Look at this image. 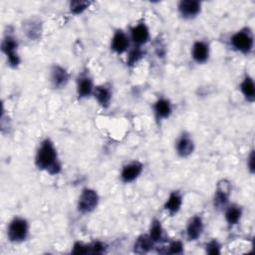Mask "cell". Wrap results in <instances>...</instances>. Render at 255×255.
<instances>
[{"label": "cell", "instance_id": "obj_1", "mask_svg": "<svg viewBox=\"0 0 255 255\" xmlns=\"http://www.w3.org/2000/svg\"><path fill=\"white\" fill-rule=\"evenodd\" d=\"M35 163L39 169H44L51 175L60 173L61 164L58 161L57 152L49 139H44L41 143L37 151Z\"/></svg>", "mask_w": 255, "mask_h": 255}, {"label": "cell", "instance_id": "obj_2", "mask_svg": "<svg viewBox=\"0 0 255 255\" xmlns=\"http://www.w3.org/2000/svg\"><path fill=\"white\" fill-rule=\"evenodd\" d=\"M99 204V196L98 193L94 189L85 188L78 202V210L82 213H89L92 212Z\"/></svg>", "mask_w": 255, "mask_h": 255}, {"label": "cell", "instance_id": "obj_3", "mask_svg": "<svg viewBox=\"0 0 255 255\" xmlns=\"http://www.w3.org/2000/svg\"><path fill=\"white\" fill-rule=\"evenodd\" d=\"M28 222L23 218H14L8 226V238L12 242H21L28 235Z\"/></svg>", "mask_w": 255, "mask_h": 255}, {"label": "cell", "instance_id": "obj_4", "mask_svg": "<svg viewBox=\"0 0 255 255\" xmlns=\"http://www.w3.org/2000/svg\"><path fill=\"white\" fill-rule=\"evenodd\" d=\"M233 48L243 54H248L253 48V36L248 29L236 32L231 39Z\"/></svg>", "mask_w": 255, "mask_h": 255}, {"label": "cell", "instance_id": "obj_5", "mask_svg": "<svg viewBox=\"0 0 255 255\" xmlns=\"http://www.w3.org/2000/svg\"><path fill=\"white\" fill-rule=\"evenodd\" d=\"M232 191V186L230 182L228 181H220L217 185L216 193L214 196V207L217 209L225 208L229 203V197Z\"/></svg>", "mask_w": 255, "mask_h": 255}, {"label": "cell", "instance_id": "obj_6", "mask_svg": "<svg viewBox=\"0 0 255 255\" xmlns=\"http://www.w3.org/2000/svg\"><path fill=\"white\" fill-rule=\"evenodd\" d=\"M17 46V41L11 36H6L2 42V51L6 54L8 62L12 67H17L20 63L19 56L16 53Z\"/></svg>", "mask_w": 255, "mask_h": 255}, {"label": "cell", "instance_id": "obj_7", "mask_svg": "<svg viewBox=\"0 0 255 255\" xmlns=\"http://www.w3.org/2000/svg\"><path fill=\"white\" fill-rule=\"evenodd\" d=\"M141 172H143V164L139 162H131L125 165L122 169V173H121L122 181L124 183H132L139 177Z\"/></svg>", "mask_w": 255, "mask_h": 255}, {"label": "cell", "instance_id": "obj_8", "mask_svg": "<svg viewBox=\"0 0 255 255\" xmlns=\"http://www.w3.org/2000/svg\"><path fill=\"white\" fill-rule=\"evenodd\" d=\"M201 2L196 0H183L179 4V10L183 17L193 18L201 12Z\"/></svg>", "mask_w": 255, "mask_h": 255}, {"label": "cell", "instance_id": "obj_9", "mask_svg": "<svg viewBox=\"0 0 255 255\" xmlns=\"http://www.w3.org/2000/svg\"><path fill=\"white\" fill-rule=\"evenodd\" d=\"M192 58L197 63H205L208 61L209 56V45L204 41H197L193 44L192 47Z\"/></svg>", "mask_w": 255, "mask_h": 255}, {"label": "cell", "instance_id": "obj_10", "mask_svg": "<svg viewBox=\"0 0 255 255\" xmlns=\"http://www.w3.org/2000/svg\"><path fill=\"white\" fill-rule=\"evenodd\" d=\"M51 81L55 88H63L69 81V74L64 68L54 66L51 71Z\"/></svg>", "mask_w": 255, "mask_h": 255}, {"label": "cell", "instance_id": "obj_11", "mask_svg": "<svg viewBox=\"0 0 255 255\" xmlns=\"http://www.w3.org/2000/svg\"><path fill=\"white\" fill-rule=\"evenodd\" d=\"M204 232V223L200 216H194L190 219L187 229L186 234L189 240H196L201 237Z\"/></svg>", "mask_w": 255, "mask_h": 255}, {"label": "cell", "instance_id": "obj_12", "mask_svg": "<svg viewBox=\"0 0 255 255\" xmlns=\"http://www.w3.org/2000/svg\"><path fill=\"white\" fill-rule=\"evenodd\" d=\"M131 36L134 43L138 46L147 43L150 38L148 27L145 24H139L133 27L131 29Z\"/></svg>", "mask_w": 255, "mask_h": 255}, {"label": "cell", "instance_id": "obj_13", "mask_svg": "<svg viewBox=\"0 0 255 255\" xmlns=\"http://www.w3.org/2000/svg\"><path fill=\"white\" fill-rule=\"evenodd\" d=\"M194 150V144L192 139L188 135H183L177 143V152L180 157L185 158L192 154Z\"/></svg>", "mask_w": 255, "mask_h": 255}, {"label": "cell", "instance_id": "obj_14", "mask_svg": "<svg viewBox=\"0 0 255 255\" xmlns=\"http://www.w3.org/2000/svg\"><path fill=\"white\" fill-rule=\"evenodd\" d=\"M129 45H130V42H129V38L126 35V33L123 32L122 30H118L112 39L111 47H112L113 51H115L118 54H122L128 50Z\"/></svg>", "mask_w": 255, "mask_h": 255}, {"label": "cell", "instance_id": "obj_15", "mask_svg": "<svg viewBox=\"0 0 255 255\" xmlns=\"http://www.w3.org/2000/svg\"><path fill=\"white\" fill-rule=\"evenodd\" d=\"M77 91L79 98H86L89 97L91 94H93L94 87H93V82L89 77H81L78 80L77 85Z\"/></svg>", "mask_w": 255, "mask_h": 255}, {"label": "cell", "instance_id": "obj_16", "mask_svg": "<svg viewBox=\"0 0 255 255\" xmlns=\"http://www.w3.org/2000/svg\"><path fill=\"white\" fill-rule=\"evenodd\" d=\"M182 205H183L182 195L178 191H174L173 193H171L168 200L166 201L164 205V209L171 214H175L181 209Z\"/></svg>", "mask_w": 255, "mask_h": 255}, {"label": "cell", "instance_id": "obj_17", "mask_svg": "<svg viewBox=\"0 0 255 255\" xmlns=\"http://www.w3.org/2000/svg\"><path fill=\"white\" fill-rule=\"evenodd\" d=\"M154 109H155L156 116L159 120L166 119L172 114V106H171V104H169V102L165 99H160L155 104Z\"/></svg>", "mask_w": 255, "mask_h": 255}, {"label": "cell", "instance_id": "obj_18", "mask_svg": "<svg viewBox=\"0 0 255 255\" xmlns=\"http://www.w3.org/2000/svg\"><path fill=\"white\" fill-rule=\"evenodd\" d=\"M93 95L95 99L98 101V103L103 107V108H108L112 99V93L110 89H108L105 86H98L94 88Z\"/></svg>", "mask_w": 255, "mask_h": 255}, {"label": "cell", "instance_id": "obj_19", "mask_svg": "<svg viewBox=\"0 0 255 255\" xmlns=\"http://www.w3.org/2000/svg\"><path fill=\"white\" fill-rule=\"evenodd\" d=\"M154 243L155 242L151 239L149 235H141L137 239L135 243V252L139 254L147 253L153 248Z\"/></svg>", "mask_w": 255, "mask_h": 255}, {"label": "cell", "instance_id": "obj_20", "mask_svg": "<svg viewBox=\"0 0 255 255\" xmlns=\"http://www.w3.org/2000/svg\"><path fill=\"white\" fill-rule=\"evenodd\" d=\"M241 92L243 93L245 99L252 103L255 100V87H254V83L252 78L250 77H245V79L243 80V82L241 83V86H240Z\"/></svg>", "mask_w": 255, "mask_h": 255}, {"label": "cell", "instance_id": "obj_21", "mask_svg": "<svg viewBox=\"0 0 255 255\" xmlns=\"http://www.w3.org/2000/svg\"><path fill=\"white\" fill-rule=\"evenodd\" d=\"M241 215H242V210L239 207H236V206L230 207L225 212L226 221H228L229 224H231V225H234V224L238 223V221L241 218Z\"/></svg>", "mask_w": 255, "mask_h": 255}, {"label": "cell", "instance_id": "obj_22", "mask_svg": "<svg viewBox=\"0 0 255 255\" xmlns=\"http://www.w3.org/2000/svg\"><path fill=\"white\" fill-rule=\"evenodd\" d=\"M149 236L151 237V239L154 242H159L162 239V228L161 221H159L157 219H155L153 221Z\"/></svg>", "mask_w": 255, "mask_h": 255}, {"label": "cell", "instance_id": "obj_23", "mask_svg": "<svg viewBox=\"0 0 255 255\" xmlns=\"http://www.w3.org/2000/svg\"><path fill=\"white\" fill-rule=\"evenodd\" d=\"M90 4L91 3L88 1H72L70 3V10L74 14H80L86 10Z\"/></svg>", "mask_w": 255, "mask_h": 255}, {"label": "cell", "instance_id": "obj_24", "mask_svg": "<svg viewBox=\"0 0 255 255\" xmlns=\"http://www.w3.org/2000/svg\"><path fill=\"white\" fill-rule=\"evenodd\" d=\"M141 55H143V53H141V51L139 47H137L136 49L131 51V53L129 55V58H128V63L130 65L137 63L141 58Z\"/></svg>", "mask_w": 255, "mask_h": 255}, {"label": "cell", "instance_id": "obj_25", "mask_svg": "<svg viewBox=\"0 0 255 255\" xmlns=\"http://www.w3.org/2000/svg\"><path fill=\"white\" fill-rule=\"evenodd\" d=\"M73 254H87L90 253V245H84L80 242H76L73 247Z\"/></svg>", "mask_w": 255, "mask_h": 255}, {"label": "cell", "instance_id": "obj_26", "mask_svg": "<svg viewBox=\"0 0 255 255\" xmlns=\"http://www.w3.org/2000/svg\"><path fill=\"white\" fill-rule=\"evenodd\" d=\"M184 252V245L181 241H174L168 246V253L182 254Z\"/></svg>", "mask_w": 255, "mask_h": 255}, {"label": "cell", "instance_id": "obj_27", "mask_svg": "<svg viewBox=\"0 0 255 255\" xmlns=\"http://www.w3.org/2000/svg\"><path fill=\"white\" fill-rule=\"evenodd\" d=\"M207 252L209 254H212V255L220 253V245L218 244V242L215 239L211 240L209 243L207 244Z\"/></svg>", "mask_w": 255, "mask_h": 255}, {"label": "cell", "instance_id": "obj_28", "mask_svg": "<svg viewBox=\"0 0 255 255\" xmlns=\"http://www.w3.org/2000/svg\"><path fill=\"white\" fill-rule=\"evenodd\" d=\"M105 251V246L102 242H95L90 245V253L92 254H101Z\"/></svg>", "mask_w": 255, "mask_h": 255}, {"label": "cell", "instance_id": "obj_29", "mask_svg": "<svg viewBox=\"0 0 255 255\" xmlns=\"http://www.w3.org/2000/svg\"><path fill=\"white\" fill-rule=\"evenodd\" d=\"M248 166H249L250 172L253 173L254 172V153H253V151L251 152L249 159H248Z\"/></svg>", "mask_w": 255, "mask_h": 255}]
</instances>
